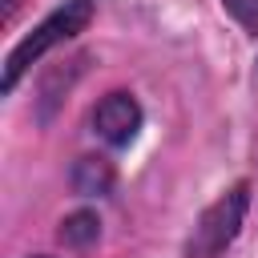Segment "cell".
I'll list each match as a JSON object with an SVG mask.
<instances>
[{"instance_id":"cell-1","label":"cell","mask_w":258,"mask_h":258,"mask_svg":"<svg viewBox=\"0 0 258 258\" xmlns=\"http://www.w3.org/2000/svg\"><path fill=\"white\" fill-rule=\"evenodd\" d=\"M93 20V0H64L48 20H40L12 52H8V60H4V77H0V89L4 93H12L16 89V81L52 48V44H60V40H69V36H77L85 24Z\"/></svg>"},{"instance_id":"cell-2","label":"cell","mask_w":258,"mask_h":258,"mask_svg":"<svg viewBox=\"0 0 258 258\" xmlns=\"http://www.w3.org/2000/svg\"><path fill=\"white\" fill-rule=\"evenodd\" d=\"M246 202H250L246 185H234L230 194H222V198L202 214V222H198V230H194V242H189V258H214V254H222V250L234 242L238 226H242Z\"/></svg>"},{"instance_id":"cell-3","label":"cell","mask_w":258,"mask_h":258,"mask_svg":"<svg viewBox=\"0 0 258 258\" xmlns=\"http://www.w3.org/2000/svg\"><path fill=\"white\" fill-rule=\"evenodd\" d=\"M93 129L109 141V145H129L141 129V105L129 93H109L97 109H93Z\"/></svg>"},{"instance_id":"cell-4","label":"cell","mask_w":258,"mask_h":258,"mask_svg":"<svg viewBox=\"0 0 258 258\" xmlns=\"http://www.w3.org/2000/svg\"><path fill=\"white\" fill-rule=\"evenodd\" d=\"M226 12L246 28V32H258V0H222Z\"/></svg>"},{"instance_id":"cell-5","label":"cell","mask_w":258,"mask_h":258,"mask_svg":"<svg viewBox=\"0 0 258 258\" xmlns=\"http://www.w3.org/2000/svg\"><path fill=\"white\" fill-rule=\"evenodd\" d=\"M97 234V218L93 214H77V218H69V226L60 230V238H69V242H85V238H93Z\"/></svg>"},{"instance_id":"cell-6","label":"cell","mask_w":258,"mask_h":258,"mask_svg":"<svg viewBox=\"0 0 258 258\" xmlns=\"http://www.w3.org/2000/svg\"><path fill=\"white\" fill-rule=\"evenodd\" d=\"M16 4H20V0H4V16H12V12H16Z\"/></svg>"}]
</instances>
